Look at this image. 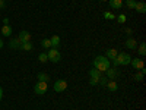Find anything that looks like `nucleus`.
I'll return each mask as SVG.
<instances>
[{
    "label": "nucleus",
    "instance_id": "obj_1",
    "mask_svg": "<svg viewBox=\"0 0 146 110\" xmlns=\"http://www.w3.org/2000/svg\"><path fill=\"white\" fill-rule=\"evenodd\" d=\"M110 66H111V65H110V60L105 56H96L94 59V68L98 69L100 72H105Z\"/></svg>",
    "mask_w": 146,
    "mask_h": 110
},
{
    "label": "nucleus",
    "instance_id": "obj_2",
    "mask_svg": "<svg viewBox=\"0 0 146 110\" xmlns=\"http://www.w3.org/2000/svg\"><path fill=\"white\" fill-rule=\"evenodd\" d=\"M115 60H117L118 66H127L131 62V56L127 54V53H118L117 57H115Z\"/></svg>",
    "mask_w": 146,
    "mask_h": 110
},
{
    "label": "nucleus",
    "instance_id": "obj_3",
    "mask_svg": "<svg viewBox=\"0 0 146 110\" xmlns=\"http://www.w3.org/2000/svg\"><path fill=\"white\" fill-rule=\"evenodd\" d=\"M102 76V73L98 70V69H95V68H92L91 70H89V84L91 85H96V84H98L100 82V78Z\"/></svg>",
    "mask_w": 146,
    "mask_h": 110
},
{
    "label": "nucleus",
    "instance_id": "obj_4",
    "mask_svg": "<svg viewBox=\"0 0 146 110\" xmlns=\"http://www.w3.org/2000/svg\"><path fill=\"white\" fill-rule=\"evenodd\" d=\"M47 57H48L50 62L57 63V62H60V59H62V54H60L58 48H50V52L47 53Z\"/></svg>",
    "mask_w": 146,
    "mask_h": 110
},
{
    "label": "nucleus",
    "instance_id": "obj_5",
    "mask_svg": "<svg viewBox=\"0 0 146 110\" xmlns=\"http://www.w3.org/2000/svg\"><path fill=\"white\" fill-rule=\"evenodd\" d=\"M47 90H48V85H47V82H42V81H38L34 87L35 94H38V95H44L47 93Z\"/></svg>",
    "mask_w": 146,
    "mask_h": 110
},
{
    "label": "nucleus",
    "instance_id": "obj_6",
    "mask_svg": "<svg viewBox=\"0 0 146 110\" xmlns=\"http://www.w3.org/2000/svg\"><path fill=\"white\" fill-rule=\"evenodd\" d=\"M66 88H67V82L64 79H58L54 82V91L56 93H63V91H66Z\"/></svg>",
    "mask_w": 146,
    "mask_h": 110
},
{
    "label": "nucleus",
    "instance_id": "obj_7",
    "mask_svg": "<svg viewBox=\"0 0 146 110\" xmlns=\"http://www.w3.org/2000/svg\"><path fill=\"white\" fill-rule=\"evenodd\" d=\"M130 65H131L133 68H135L136 70H140V69H143V68H145V63H143V60H142V59H139V57H135V59H131Z\"/></svg>",
    "mask_w": 146,
    "mask_h": 110
},
{
    "label": "nucleus",
    "instance_id": "obj_8",
    "mask_svg": "<svg viewBox=\"0 0 146 110\" xmlns=\"http://www.w3.org/2000/svg\"><path fill=\"white\" fill-rule=\"evenodd\" d=\"M18 40L21 41V43H28V41H31V34L28 32V31H21L19 32V37H18Z\"/></svg>",
    "mask_w": 146,
    "mask_h": 110
},
{
    "label": "nucleus",
    "instance_id": "obj_9",
    "mask_svg": "<svg viewBox=\"0 0 146 110\" xmlns=\"http://www.w3.org/2000/svg\"><path fill=\"white\" fill-rule=\"evenodd\" d=\"M105 72H107V78L111 79V81H114V79L117 78V75H118V70H117L115 68H111V66H110Z\"/></svg>",
    "mask_w": 146,
    "mask_h": 110
},
{
    "label": "nucleus",
    "instance_id": "obj_10",
    "mask_svg": "<svg viewBox=\"0 0 146 110\" xmlns=\"http://www.w3.org/2000/svg\"><path fill=\"white\" fill-rule=\"evenodd\" d=\"M133 9H135L137 13H145L146 12V3L145 2H136V5H135Z\"/></svg>",
    "mask_w": 146,
    "mask_h": 110
},
{
    "label": "nucleus",
    "instance_id": "obj_11",
    "mask_svg": "<svg viewBox=\"0 0 146 110\" xmlns=\"http://www.w3.org/2000/svg\"><path fill=\"white\" fill-rule=\"evenodd\" d=\"M117 54H118V52L115 50V48H108V50L105 52V57L108 60H114L117 57Z\"/></svg>",
    "mask_w": 146,
    "mask_h": 110
},
{
    "label": "nucleus",
    "instance_id": "obj_12",
    "mask_svg": "<svg viewBox=\"0 0 146 110\" xmlns=\"http://www.w3.org/2000/svg\"><path fill=\"white\" fill-rule=\"evenodd\" d=\"M108 5L111 9H121L123 6V0H108Z\"/></svg>",
    "mask_w": 146,
    "mask_h": 110
},
{
    "label": "nucleus",
    "instance_id": "obj_13",
    "mask_svg": "<svg viewBox=\"0 0 146 110\" xmlns=\"http://www.w3.org/2000/svg\"><path fill=\"white\" fill-rule=\"evenodd\" d=\"M126 47L130 48V50H136L137 48V41L135 38H127L126 40Z\"/></svg>",
    "mask_w": 146,
    "mask_h": 110
},
{
    "label": "nucleus",
    "instance_id": "obj_14",
    "mask_svg": "<svg viewBox=\"0 0 146 110\" xmlns=\"http://www.w3.org/2000/svg\"><path fill=\"white\" fill-rule=\"evenodd\" d=\"M50 43H51V48H58L60 47V37L58 35H53L50 38Z\"/></svg>",
    "mask_w": 146,
    "mask_h": 110
},
{
    "label": "nucleus",
    "instance_id": "obj_15",
    "mask_svg": "<svg viewBox=\"0 0 146 110\" xmlns=\"http://www.w3.org/2000/svg\"><path fill=\"white\" fill-rule=\"evenodd\" d=\"M107 87H108L110 91H117V90H118V85H117L115 81H108V82H107Z\"/></svg>",
    "mask_w": 146,
    "mask_h": 110
},
{
    "label": "nucleus",
    "instance_id": "obj_16",
    "mask_svg": "<svg viewBox=\"0 0 146 110\" xmlns=\"http://www.w3.org/2000/svg\"><path fill=\"white\" fill-rule=\"evenodd\" d=\"M2 34H3L5 37H10V35H12V27H10V25H3Z\"/></svg>",
    "mask_w": 146,
    "mask_h": 110
},
{
    "label": "nucleus",
    "instance_id": "obj_17",
    "mask_svg": "<svg viewBox=\"0 0 146 110\" xmlns=\"http://www.w3.org/2000/svg\"><path fill=\"white\" fill-rule=\"evenodd\" d=\"M9 47H10V48H19V47H21V41H19L18 38L10 40V41H9Z\"/></svg>",
    "mask_w": 146,
    "mask_h": 110
},
{
    "label": "nucleus",
    "instance_id": "obj_18",
    "mask_svg": "<svg viewBox=\"0 0 146 110\" xmlns=\"http://www.w3.org/2000/svg\"><path fill=\"white\" fill-rule=\"evenodd\" d=\"M21 50H25V52H29V50H32V44H31V41H28V43H21Z\"/></svg>",
    "mask_w": 146,
    "mask_h": 110
},
{
    "label": "nucleus",
    "instance_id": "obj_19",
    "mask_svg": "<svg viewBox=\"0 0 146 110\" xmlns=\"http://www.w3.org/2000/svg\"><path fill=\"white\" fill-rule=\"evenodd\" d=\"M145 72H146V70H145V68H143V69H140V70H137V72H136V75H135V79H136V81H137V82H139V81H142V79H143V76H145Z\"/></svg>",
    "mask_w": 146,
    "mask_h": 110
},
{
    "label": "nucleus",
    "instance_id": "obj_20",
    "mask_svg": "<svg viewBox=\"0 0 146 110\" xmlns=\"http://www.w3.org/2000/svg\"><path fill=\"white\" fill-rule=\"evenodd\" d=\"M38 79L42 81V82H48L50 81V76H48V73H45V72H40L38 73Z\"/></svg>",
    "mask_w": 146,
    "mask_h": 110
},
{
    "label": "nucleus",
    "instance_id": "obj_21",
    "mask_svg": "<svg viewBox=\"0 0 146 110\" xmlns=\"http://www.w3.org/2000/svg\"><path fill=\"white\" fill-rule=\"evenodd\" d=\"M137 53H139V56H145L146 54V43H140V46L137 48Z\"/></svg>",
    "mask_w": 146,
    "mask_h": 110
},
{
    "label": "nucleus",
    "instance_id": "obj_22",
    "mask_svg": "<svg viewBox=\"0 0 146 110\" xmlns=\"http://www.w3.org/2000/svg\"><path fill=\"white\" fill-rule=\"evenodd\" d=\"M41 47L42 48H51V43H50V38H44L41 41Z\"/></svg>",
    "mask_w": 146,
    "mask_h": 110
},
{
    "label": "nucleus",
    "instance_id": "obj_23",
    "mask_svg": "<svg viewBox=\"0 0 146 110\" xmlns=\"http://www.w3.org/2000/svg\"><path fill=\"white\" fill-rule=\"evenodd\" d=\"M38 60L41 63H45L47 60H48V57H47V53H41V54H38Z\"/></svg>",
    "mask_w": 146,
    "mask_h": 110
},
{
    "label": "nucleus",
    "instance_id": "obj_24",
    "mask_svg": "<svg viewBox=\"0 0 146 110\" xmlns=\"http://www.w3.org/2000/svg\"><path fill=\"white\" fill-rule=\"evenodd\" d=\"M135 5H136V0H126V6L127 7L133 9V7H135Z\"/></svg>",
    "mask_w": 146,
    "mask_h": 110
},
{
    "label": "nucleus",
    "instance_id": "obj_25",
    "mask_svg": "<svg viewBox=\"0 0 146 110\" xmlns=\"http://www.w3.org/2000/svg\"><path fill=\"white\" fill-rule=\"evenodd\" d=\"M115 19H117L120 23H124V22H126V15H124V13H121V15H118Z\"/></svg>",
    "mask_w": 146,
    "mask_h": 110
},
{
    "label": "nucleus",
    "instance_id": "obj_26",
    "mask_svg": "<svg viewBox=\"0 0 146 110\" xmlns=\"http://www.w3.org/2000/svg\"><path fill=\"white\" fill-rule=\"evenodd\" d=\"M104 18H105V19H115V16L111 13V12H105V13H104Z\"/></svg>",
    "mask_w": 146,
    "mask_h": 110
},
{
    "label": "nucleus",
    "instance_id": "obj_27",
    "mask_svg": "<svg viewBox=\"0 0 146 110\" xmlns=\"http://www.w3.org/2000/svg\"><path fill=\"white\" fill-rule=\"evenodd\" d=\"M107 82H108V78H107V76H101L98 84H101V85H107Z\"/></svg>",
    "mask_w": 146,
    "mask_h": 110
},
{
    "label": "nucleus",
    "instance_id": "obj_28",
    "mask_svg": "<svg viewBox=\"0 0 146 110\" xmlns=\"http://www.w3.org/2000/svg\"><path fill=\"white\" fill-rule=\"evenodd\" d=\"M6 6V3H5V0H0V9H3Z\"/></svg>",
    "mask_w": 146,
    "mask_h": 110
},
{
    "label": "nucleus",
    "instance_id": "obj_29",
    "mask_svg": "<svg viewBox=\"0 0 146 110\" xmlns=\"http://www.w3.org/2000/svg\"><path fill=\"white\" fill-rule=\"evenodd\" d=\"M126 34H127V35H131V34H133V31H131L130 28H127V30H126Z\"/></svg>",
    "mask_w": 146,
    "mask_h": 110
},
{
    "label": "nucleus",
    "instance_id": "obj_30",
    "mask_svg": "<svg viewBox=\"0 0 146 110\" xmlns=\"http://www.w3.org/2000/svg\"><path fill=\"white\" fill-rule=\"evenodd\" d=\"M3 25H9V19H7V18L3 19Z\"/></svg>",
    "mask_w": 146,
    "mask_h": 110
},
{
    "label": "nucleus",
    "instance_id": "obj_31",
    "mask_svg": "<svg viewBox=\"0 0 146 110\" xmlns=\"http://www.w3.org/2000/svg\"><path fill=\"white\" fill-rule=\"evenodd\" d=\"M2 97H3V88L0 87V101H2Z\"/></svg>",
    "mask_w": 146,
    "mask_h": 110
},
{
    "label": "nucleus",
    "instance_id": "obj_32",
    "mask_svg": "<svg viewBox=\"0 0 146 110\" xmlns=\"http://www.w3.org/2000/svg\"><path fill=\"white\" fill-rule=\"evenodd\" d=\"M3 46H5V43H3V40H2V38H0V48H2Z\"/></svg>",
    "mask_w": 146,
    "mask_h": 110
},
{
    "label": "nucleus",
    "instance_id": "obj_33",
    "mask_svg": "<svg viewBox=\"0 0 146 110\" xmlns=\"http://www.w3.org/2000/svg\"><path fill=\"white\" fill-rule=\"evenodd\" d=\"M101 2H108V0H101Z\"/></svg>",
    "mask_w": 146,
    "mask_h": 110
},
{
    "label": "nucleus",
    "instance_id": "obj_34",
    "mask_svg": "<svg viewBox=\"0 0 146 110\" xmlns=\"http://www.w3.org/2000/svg\"><path fill=\"white\" fill-rule=\"evenodd\" d=\"M73 110H76V109H73Z\"/></svg>",
    "mask_w": 146,
    "mask_h": 110
}]
</instances>
